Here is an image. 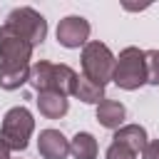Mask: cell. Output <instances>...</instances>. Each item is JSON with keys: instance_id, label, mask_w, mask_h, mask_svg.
Returning a JSON list of instances; mask_svg holds the SVG:
<instances>
[{"instance_id": "cell-1", "label": "cell", "mask_w": 159, "mask_h": 159, "mask_svg": "<svg viewBox=\"0 0 159 159\" xmlns=\"http://www.w3.org/2000/svg\"><path fill=\"white\" fill-rule=\"evenodd\" d=\"M32 89L37 92H60V94H75L77 84V72L70 65H55L47 60H40L30 67V82Z\"/></svg>"}, {"instance_id": "cell-2", "label": "cell", "mask_w": 159, "mask_h": 159, "mask_svg": "<svg viewBox=\"0 0 159 159\" xmlns=\"http://www.w3.org/2000/svg\"><path fill=\"white\" fill-rule=\"evenodd\" d=\"M114 65H117V57L112 55V50L104 42H87L84 45V50H82V70H84L87 80H92V82L104 87L114 77Z\"/></svg>"}, {"instance_id": "cell-14", "label": "cell", "mask_w": 159, "mask_h": 159, "mask_svg": "<svg viewBox=\"0 0 159 159\" xmlns=\"http://www.w3.org/2000/svg\"><path fill=\"white\" fill-rule=\"evenodd\" d=\"M25 82H30V67H0V87L2 89H17Z\"/></svg>"}, {"instance_id": "cell-13", "label": "cell", "mask_w": 159, "mask_h": 159, "mask_svg": "<svg viewBox=\"0 0 159 159\" xmlns=\"http://www.w3.org/2000/svg\"><path fill=\"white\" fill-rule=\"evenodd\" d=\"M75 97L82 99V102H87V104H99V102L104 99V87L97 84V82H92V80H87V77L82 75V77H77Z\"/></svg>"}, {"instance_id": "cell-9", "label": "cell", "mask_w": 159, "mask_h": 159, "mask_svg": "<svg viewBox=\"0 0 159 159\" xmlns=\"http://www.w3.org/2000/svg\"><path fill=\"white\" fill-rule=\"evenodd\" d=\"M37 109H40V114L47 117V119H60V117L67 114L70 102H67V97L60 94V92H37Z\"/></svg>"}, {"instance_id": "cell-3", "label": "cell", "mask_w": 159, "mask_h": 159, "mask_svg": "<svg viewBox=\"0 0 159 159\" xmlns=\"http://www.w3.org/2000/svg\"><path fill=\"white\" fill-rule=\"evenodd\" d=\"M114 84L122 89H139L147 82V67H144V50L139 47H124L114 65Z\"/></svg>"}, {"instance_id": "cell-12", "label": "cell", "mask_w": 159, "mask_h": 159, "mask_svg": "<svg viewBox=\"0 0 159 159\" xmlns=\"http://www.w3.org/2000/svg\"><path fill=\"white\" fill-rule=\"evenodd\" d=\"M70 152L75 159H97V139L89 132H77L70 142Z\"/></svg>"}, {"instance_id": "cell-16", "label": "cell", "mask_w": 159, "mask_h": 159, "mask_svg": "<svg viewBox=\"0 0 159 159\" xmlns=\"http://www.w3.org/2000/svg\"><path fill=\"white\" fill-rule=\"evenodd\" d=\"M107 159H137V154H134L129 147L112 142V144H109V149H107Z\"/></svg>"}, {"instance_id": "cell-11", "label": "cell", "mask_w": 159, "mask_h": 159, "mask_svg": "<svg viewBox=\"0 0 159 159\" xmlns=\"http://www.w3.org/2000/svg\"><path fill=\"white\" fill-rule=\"evenodd\" d=\"M112 139H114L117 144L129 147L134 154L144 152V147L149 144V142H147V132H144V127H139V124H122V127L114 132Z\"/></svg>"}, {"instance_id": "cell-10", "label": "cell", "mask_w": 159, "mask_h": 159, "mask_svg": "<svg viewBox=\"0 0 159 159\" xmlns=\"http://www.w3.org/2000/svg\"><path fill=\"white\" fill-rule=\"evenodd\" d=\"M127 117V109L122 102H114V99H102L97 104V122L107 129H119L122 122Z\"/></svg>"}, {"instance_id": "cell-5", "label": "cell", "mask_w": 159, "mask_h": 159, "mask_svg": "<svg viewBox=\"0 0 159 159\" xmlns=\"http://www.w3.org/2000/svg\"><path fill=\"white\" fill-rule=\"evenodd\" d=\"M32 45L10 25H0V67H30Z\"/></svg>"}, {"instance_id": "cell-4", "label": "cell", "mask_w": 159, "mask_h": 159, "mask_svg": "<svg viewBox=\"0 0 159 159\" xmlns=\"http://www.w3.org/2000/svg\"><path fill=\"white\" fill-rule=\"evenodd\" d=\"M35 129V119L30 114L27 107H12L7 109V114L2 117V127H0V139L15 149V152H22L30 142V134Z\"/></svg>"}, {"instance_id": "cell-17", "label": "cell", "mask_w": 159, "mask_h": 159, "mask_svg": "<svg viewBox=\"0 0 159 159\" xmlns=\"http://www.w3.org/2000/svg\"><path fill=\"white\" fill-rule=\"evenodd\" d=\"M142 159H159V139H154V142H149V144L144 147Z\"/></svg>"}, {"instance_id": "cell-8", "label": "cell", "mask_w": 159, "mask_h": 159, "mask_svg": "<svg viewBox=\"0 0 159 159\" xmlns=\"http://www.w3.org/2000/svg\"><path fill=\"white\" fill-rule=\"evenodd\" d=\"M37 152L45 159H65L70 154V142L60 129H42L37 139Z\"/></svg>"}, {"instance_id": "cell-7", "label": "cell", "mask_w": 159, "mask_h": 159, "mask_svg": "<svg viewBox=\"0 0 159 159\" xmlns=\"http://www.w3.org/2000/svg\"><path fill=\"white\" fill-rule=\"evenodd\" d=\"M87 37H89V22L82 17V15H67L60 20L57 25V42L62 47H80V45H87Z\"/></svg>"}, {"instance_id": "cell-15", "label": "cell", "mask_w": 159, "mask_h": 159, "mask_svg": "<svg viewBox=\"0 0 159 159\" xmlns=\"http://www.w3.org/2000/svg\"><path fill=\"white\" fill-rule=\"evenodd\" d=\"M144 67H147V84H159V50L144 52Z\"/></svg>"}, {"instance_id": "cell-18", "label": "cell", "mask_w": 159, "mask_h": 159, "mask_svg": "<svg viewBox=\"0 0 159 159\" xmlns=\"http://www.w3.org/2000/svg\"><path fill=\"white\" fill-rule=\"evenodd\" d=\"M0 159H10V147L0 139Z\"/></svg>"}, {"instance_id": "cell-6", "label": "cell", "mask_w": 159, "mask_h": 159, "mask_svg": "<svg viewBox=\"0 0 159 159\" xmlns=\"http://www.w3.org/2000/svg\"><path fill=\"white\" fill-rule=\"evenodd\" d=\"M5 25H10L15 32H20L32 47L40 45V42L47 37V20H45L37 10H32V7H15V10L7 15Z\"/></svg>"}]
</instances>
